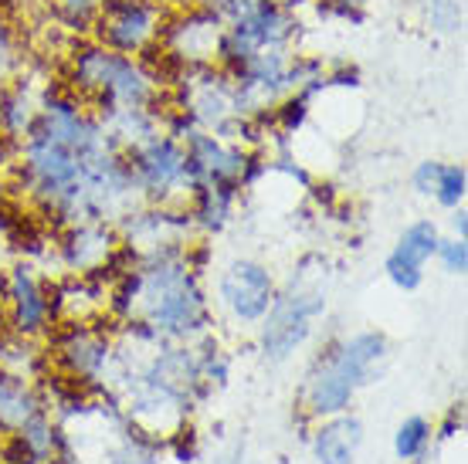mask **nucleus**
Wrapping results in <instances>:
<instances>
[{
    "mask_svg": "<svg viewBox=\"0 0 468 464\" xmlns=\"http://www.w3.org/2000/svg\"><path fill=\"white\" fill-rule=\"evenodd\" d=\"M65 89L82 99L99 119L119 109H156L164 99V85L146 61L109 51L92 37L79 41L65 55Z\"/></svg>",
    "mask_w": 468,
    "mask_h": 464,
    "instance_id": "nucleus-1",
    "label": "nucleus"
},
{
    "mask_svg": "<svg viewBox=\"0 0 468 464\" xmlns=\"http://www.w3.org/2000/svg\"><path fill=\"white\" fill-rule=\"evenodd\" d=\"M387 356L384 332H356L323 353L319 366L309 376V414L313 417H333L350 406L353 394L363 384H370L374 366Z\"/></svg>",
    "mask_w": 468,
    "mask_h": 464,
    "instance_id": "nucleus-2",
    "label": "nucleus"
},
{
    "mask_svg": "<svg viewBox=\"0 0 468 464\" xmlns=\"http://www.w3.org/2000/svg\"><path fill=\"white\" fill-rule=\"evenodd\" d=\"M129 174L136 180V190L150 204L170 207V204H184L187 207L190 197V176H187V153L184 142H176L174 136H166L164 129L150 136V140L136 142L122 150Z\"/></svg>",
    "mask_w": 468,
    "mask_h": 464,
    "instance_id": "nucleus-3",
    "label": "nucleus"
},
{
    "mask_svg": "<svg viewBox=\"0 0 468 464\" xmlns=\"http://www.w3.org/2000/svg\"><path fill=\"white\" fill-rule=\"evenodd\" d=\"M166 14V0H106L95 11L89 37L109 51L140 58L160 41Z\"/></svg>",
    "mask_w": 468,
    "mask_h": 464,
    "instance_id": "nucleus-4",
    "label": "nucleus"
},
{
    "mask_svg": "<svg viewBox=\"0 0 468 464\" xmlns=\"http://www.w3.org/2000/svg\"><path fill=\"white\" fill-rule=\"evenodd\" d=\"M221 35L224 21L214 14L211 4L207 0H190L187 7L166 14L156 45L180 71L207 69V65H218Z\"/></svg>",
    "mask_w": 468,
    "mask_h": 464,
    "instance_id": "nucleus-5",
    "label": "nucleus"
},
{
    "mask_svg": "<svg viewBox=\"0 0 468 464\" xmlns=\"http://www.w3.org/2000/svg\"><path fill=\"white\" fill-rule=\"evenodd\" d=\"M326 312L323 291L309 289L305 281L289 285L275 295L271 309L261 319V349L269 360H289L305 339L313 336L316 319Z\"/></svg>",
    "mask_w": 468,
    "mask_h": 464,
    "instance_id": "nucleus-6",
    "label": "nucleus"
},
{
    "mask_svg": "<svg viewBox=\"0 0 468 464\" xmlns=\"http://www.w3.org/2000/svg\"><path fill=\"white\" fill-rule=\"evenodd\" d=\"M275 279L271 271L261 261H251V258H238L221 271L218 279V299L228 309L234 322L255 325L265 319V312L275 302Z\"/></svg>",
    "mask_w": 468,
    "mask_h": 464,
    "instance_id": "nucleus-7",
    "label": "nucleus"
},
{
    "mask_svg": "<svg viewBox=\"0 0 468 464\" xmlns=\"http://www.w3.org/2000/svg\"><path fill=\"white\" fill-rule=\"evenodd\" d=\"M4 302L11 309V332L27 339H41L55 329L51 302H48V285H41L31 265H14L7 275Z\"/></svg>",
    "mask_w": 468,
    "mask_h": 464,
    "instance_id": "nucleus-8",
    "label": "nucleus"
},
{
    "mask_svg": "<svg viewBox=\"0 0 468 464\" xmlns=\"http://www.w3.org/2000/svg\"><path fill=\"white\" fill-rule=\"evenodd\" d=\"M438 227L434 221H414L408 231L400 234L398 248L387 255V279L394 281L400 291H414L421 289L424 281V265L434 258V248H438Z\"/></svg>",
    "mask_w": 468,
    "mask_h": 464,
    "instance_id": "nucleus-9",
    "label": "nucleus"
},
{
    "mask_svg": "<svg viewBox=\"0 0 468 464\" xmlns=\"http://www.w3.org/2000/svg\"><path fill=\"white\" fill-rule=\"evenodd\" d=\"M119 234L106 227V221H82L69 224V231L58 244L61 265L75 271V275H92L95 268H102L109 258L116 255Z\"/></svg>",
    "mask_w": 468,
    "mask_h": 464,
    "instance_id": "nucleus-10",
    "label": "nucleus"
},
{
    "mask_svg": "<svg viewBox=\"0 0 468 464\" xmlns=\"http://www.w3.org/2000/svg\"><path fill=\"white\" fill-rule=\"evenodd\" d=\"M360 444H363V424L343 410V414H333V417L316 430L313 451H316L319 464H353Z\"/></svg>",
    "mask_w": 468,
    "mask_h": 464,
    "instance_id": "nucleus-11",
    "label": "nucleus"
},
{
    "mask_svg": "<svg viewBox=\"0 0 468 464\" xmlns=\"http://www.w3.org/2000/svg\"><path fill=\"white\" fill-rule=\"evenodd\" d=\"M41 400L35 396L27 376L0 370V427H17L31 424L35 417H41Z\"/></svg>",
    "mask_w": 468,
    "mask_h": 464,
    "instance_id": "nucleus-12",
    "label": "nucleus"
},
{
    "mask_svg": "<svg viewBox=\"0 0 468 464\" xmlns=\"http://www.w3.org/2000/svg\"><path fill=\"white\" fill-rule=\"evenodd\" d=\"M102 4H106V0H48L51 21H55V27H61V31H89L95 11H99Z\"/></svg>",
    "mask_w": 468,
    "mask_h": 464,
    "instance_id": "nucleus-13",
    "label": "nucleus"
},
{
    "mask_svg": "<svg viewBox=\"0 0 468 464\" xmlns=\"http://www.w3.org/2000/svg\"><path fill=\"white\" fill-rule=\"evenodd\" d=\"M465 190H468L465 166H462V163H441V170H438V184H434L431 197L438 200L441 207L455 210V207L465 204Z\"/></svg>",
    "mask_w": 468,
    "mask_h": 464,
    "instance_id": "nucleus-14",
    "label": "nucleus"
},
{
    "mask_svg": "<svg viewBox=\"0 0 468 464\" xmlns=\"http://www.w3.org/2000/svg\"><path fill=\"white\" fill-rule=\"evenodd\" d=\"M428 441H431V424H428L424 417H410L398 427L394 451H398V458L410 461V458H421L424 448H428Z\"/></svg>",
    "mask_w": 468,
    "mask_h": 464,
    "instance_id": "nucleus-15",
    "label": "nucleus"
},
{
    "mask_svg": "<svg viewBox=\"0 0 468 464\" xmlns=\"http://www.w3.org/2000/svg\"><path fill=\"white\" fill-rule=\"evenodd\" d=\"M428 24L441 35H455L462 31V0H424Z\"/></svg>",
    "mask_w": 468,
    "mask_h": 464,
    "instance_id": "nucleus-16",
    "label": "nucleus"
},
{
    "mask_svg": "<svg viewBox=\"0 0 468 464\" xmlns=\"http://www.w3.org/2000/svg\"><path fill=\"white\" fill-rule=\"evenodd\" d=\"M434 258L445 265L448 275H465V268H468V244H465V237H438Z\"/></svg>",
    "mask_w": 468,
    "mask_h": 464,
    "instance_id": "nucleus-17",
    "label": "nucleus"
},
{
    "mask_svg": "<svg viewBox=\"0 0 468 464\" xmlns=\"http://www.w3.org/2000/svg\"><path fill=\"white\" fill-rule=\"evenodd\" d=\"M319 14L343 17V21H363V14L370 7V0H316Z\"/></svg>",
    "mask_w": 468,
    "mask_h": 464,
    "instance_id": "nucleus-18",
    "label": "nucleus"
},
{
    "mask_svg": "<svg viewBox=\"0 0 468 464\" xmlns=\"http://www.w3.org/2000/svg\"><path fill=\"white\" fill-rule=\"evenodd\" d=\"M438 170H441V163L438 160H424L418 163V170H414V190L421 194V197H431L434 194V184H438Z\"/></svg>",
    "mask_w": 468,
    "mask_h": 464,
    "instance_id": "nucleus-19",
    "label": "nucleus"
},
{
    "mask_svg": "<svg viewBox=\"0 0 468 464\" xmlns=\"http://www.w3.org/2000/svg\"><path fill=\"white\" fill-rule=\"evenodd\" d=\"M468 214H465V207H455L452 210V227H455V237H465V231H468V221H465Z\"/></svg>",
    "mask_w": 468,
    "mask_h": 464,
    "instance_id": "nucleus-20",
    "label": "nucleus"
},
{
    "mask_svg": "<svg viewBox=\"0 0 468 464\" xmlns=\"http://www.w3.org/2000/svg\"><path fill=\"white\" fill-rule=\"evenodd\" d=\"M224 464H238V461H234V458H228V461H224Z\"/></svg>",
    "mask_w": 468,
    "mask_h": 464,
    "instance_id": "nucleus-21",
    "label": "nucleus"
}]
</instances>
